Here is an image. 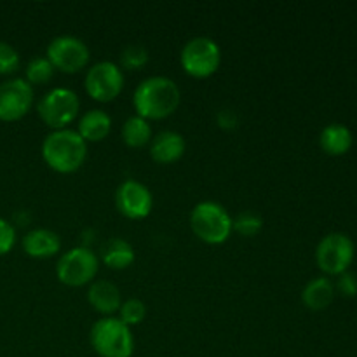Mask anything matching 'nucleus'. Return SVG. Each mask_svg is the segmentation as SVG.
Masks as SVG:
<instances>
[{
  "label": "nucleus",
  "mask_w": 357,
  "mask_h": 357,
  "mask_svg": "<svg viewBox=\"0 0 357 357\" xmlns=\"http://www.w3.org/2000/svg\"><path fill=\"white\" fill-rule=\"evenodd\" d=\"M54 66L49 61L45 56H37V58L31 59L26 65V70H24V75H26V82L30 84H45L52 79L54 75Z\"/></svg>",
  "instance_id": "obj_21"
},
{
  "label": "nucleus",
  "mask_w": 357,
  "mask_h": 357,
  "mask_svg": "<svg viewBox=\"0 0 357 357\" xmlns=\"http://www.w3.org/2000/svg\"><path fill=\"white\" fill-rule=\"evenodd\" d=\"M356 246L344 232H331L319 241L316 248V261L328 275H340L349 271L354 260Z\"/></svg>",
  "instance_id": "obj_6"
},
{
  "label": "nucleus",
  "mask_w": 357,
  "mask_h": 357,
  "mask_svg": "<svg viewBox=\"0 0 357 357\" xmlns=\"http://www.w3.org/2000/svg\"><path fill=\"white\" fill-rule=\"evenodd\" d=\"M150 138H152V129H150L149 121L139 115H132L122 126V139L126 145L139 149V146H145Z\"/></svg>",
  "instance_id": "obj_20"
},
{
  "label": "nucleus",
  "mask_w": 357,
  "mask_h": 357,
  "mask_svg": "<svg viewBox=\"0 0 357 357\" xmlns=\"http://www.w3.org/2000/svg\"><path fill=\"white\" fill-rule=\"evenodd\" d=\"M150 54L143 45L129 44L121 52V65L126 70H138L149 63Z\"/></svg>",
  "instance_id": "obj_23"
},
{
  "label": "nucleus",
  "mask_w": 357,
  "mask_h": 357,
  "mask_svg": "<svg viewBox=\"0 0 357 357\" xmlns=\"http://www.w3.org/2000/svg\"><path fill=\"white\" fill-rule=\"evenodd\" d=\"M45 58L52 63L54 68L66 73H75L89 61V47L82 38L73 35H59L49 42Z\"/></svg>",
  "instance_id": "obj_9"
},
{
  "label": "nucleus",
  "mask_w": 357,
  "mask_h": 357,
  "mask_svg": "<svg viewBox=\"0 0 357 357\" xmlns=\"http://www.w3.org/2000/svg\"><path fill=\"white\" fill-rule=\"evenodd\" d=\"M112 129V119L105 110L94 108L86 112L79 121V132L86 142H101L108 136Z\"/></svg>",
  "instance_id": "obj_17"
},
{
  "label": "nucleus",
  "mask_w": 357,
  "mask_h": 357,
  "mask_svg": "<svg viewBox=\"0 0 357 357\" xmlns=\"http://www.w3.org/2000/svg\"><path fill=\"white\" fill-rule=\"evenodd\" d=\"M124 87V73L114 61H98L87 70L86 91L93 100L112 101Z\"/></svg>",
  "instance_id": "obj_10"
},
{
  "label": "nucleus",
  "mask_w": 357,
  "mask_h": 357,
  "mask_svg": "<svg viewBox=\"0 0 357 357\" xmlns=\"http://www.w3.org/2000/svg\"><path fill=\"white\" fill-rule=\"evenodd\" d=\"M58 279L66 286L79 288L87 284L98 274V258L89 248H72L59 258L56 265Z\"/></svg>",
  "instance_id": "obj_8"
},
{
  "label": "nucleus",
  "mask_w": 357,
  "mask_h": 357,
  "mask_svg": "<svg viewBox=\"0 0 357 357\" xmlns=\"http://www.w3.org/2000/svg\"><path fill=\"white\" fill-rule=\"evenodd\" d=\"M337 289L344 296H356L357 295V275L354 272H344L338 275Z\"/></svg>",
  "instance_id": "obj_27"
},
{
  "label": "nucleus",
  "mask_w": 357,
  "mask_h": 357,
  "mask_svg": "<svg viewBox=\"0 0 357 357\" xmlns=\"http://www.w3.org/2000/svg\"><path fill=\"white\" fill-rule=\"evenodd\" d=\"M180 100L181 94L174 80L164 75H153L142 80L136 87L132 105L139 117L146 121L149 119L159 121V119L169 117L178 108Z\"/></svg>",
  "instance_id": "obj_1"
},
{
  "label": "nucleus",
  "mask_w": 357,
  "mask_h": 357,
  "mask_svg": "<svg viewBox=\"0 0 357 357\" xmlns=\"http://www.w3.org/2000/svg\"><path fill=\"white\" fill-rule=\"evenodd\" d=\"M20 52L9 44L0 40V75H10L20 68Z\"/></svg>",
  "instance_id": "obj_25"
},
{
  "label": "nucleus",
  "mask_w": 357,
  "mask_h": 357,
  "mask_svg": "<svg viewBox=\"0 0 357 357\" xmlns=\"http://www.w3.org/2000/svg\"><path fill=\"white\" fill-rule=\"evenodd\" d=\"M335 298V284L328 278H316L305 284L302 300L310 310H324Z\"/></svg>",
  "instance_id": "obj_18"
},
{
  "label": "nucleus",
  "mask_w": 357,
  "mask_h": 357,
  "mask_svg": "<svg viewBox=\"0 0 357 357\" xmlns=\"http://www.w3.org/2000/svg\"><path fill=\"white\" fill-rule=\"evenodd\" d=\"M87 155V143L73 129H54L42 143V157L58 173H75Z\"/></svg>",
  "instance_id": "obj_2"
},
{
  "label": "nucleus",
  "mask_w": 357,
  "mask_h": 357,
  "mask_svg": "<svg viewBox=\"0 0 357 357\" xmlns=\"http://www.w3.org/2000/svg\"><path fill=\"white\" fill-rule=\"evenodd\" d=\"M87 300L94 310L107 316L117 312L122 305L121 291L110 281H94L87 291Z\"/></svg>",
  "instance_id": "obj_15"
},
{
  "label": "nucleus",
  "mask_w": 357,
  "mask_h": 357,
  "mask_svg": "<svg viewBox=\"0 0 357 357\" xmlns=\"http://www.w3.org/2000/svg\"><path fill=\"white\" fill-rule=\"evenodd\" d=\"M61 248V239L49 229L30 230L23 237V250L31 258H49Z\"/></svg>",
  "instance_id": "obj_14"
},
{
  "label": "nucleus",
  "mask_w": 357,
  "mask_h": 357,
  "mask_svg": "<svg viewBox=\"0 0 357 357\" xmlns=\"http://www.w3.org/2000/svg\"><path fill=\"white\" fill-rule=\"evenodd\" d=\"M115 204L126 218H146L153 206L152 192L139 181L126 180L119 185L117 192H115Z\"/></svg>",
  "instance_id": "obj_12"
},
{
  "label": "nucleus",
  "mask_w": 357,
  "mask_h": 357,
  "mask_svg": "<svg viewBox=\"0 0 357 357\" xmlns=\"http://www.w3.org/2000/svg\"><path fill=\"white\" fill-rule=\"evenodd\" d=\"M261 227H264V220H261L257 213L251 211L239 213V215L232 220V230H236L237 234H241V236L244 237L257 236L261 230Z\"/></svg>",
  "instance_id": "obj_22"
},
{
  "label": "nucleus",
  "mask_w": 357,
  "mask_h": 357,
  "mask_svg": "<svg viewBox=\"0 0 357 357\" xmlns=\"http://www.w3.org/2000/svg\"><path fill=\"white\" fill-rule=\"evenodd\" d=\"M16 243V230L7 220L0 218V257L9 253Z\"/></svg>",
  "instance_id": "obj_26"
},
{
  "label": "nucleus",
  "mask_w": 357,
  "mask_h": 357,
  "mask_svg": "<svg viewBox=\"0 0 357 357\" xmlns=\"http://www.w3.org/2000/svg\"><path fill=\"white\" fill-rule=\"evenodd\" d=\"M121 317L119 319L126 324V326H135V324H139L146 316V307L142 300L138 298H129L126 302H122L121 309Z\"/></svg>",
  "instance_id": "obj_24"
},
{
  "label": "nucleus",
  "mask_w": 357,
  "mask_h": 357,
  "mask_svg": "<svg viewBox=\"0 0 357 357\" xmlns=\"http://www.w3.org/2000/svg\"><path fill=\"white\" fill-rule=\"evenodd\" d=\"M135 250H132L131 244L124 239H110L103 246L101 251V260L107 267L115 268V271H122V268H128L129 265H132L135 261Z\"/></svg>",
  "instance_id": "obj_19"
},
{
  "label": "nucleus",
  "mask_w": 357,
  "mask_h": 357,
  "mask_svg": "<svg viewBox=\"0 0 357 357\" xmlns=\"http://www.w3.org/2000/svg\"><path fill=\"white\" fill-rule=\"evenodd\" d=\"M89 340L101 357H131L135 352V338L131 330L117 317H103L91 328Z\"/></svg>",
  "instance_id": "obj_3"
},
{
  "label": "nucleus",
  "mask_w": 357,
  "mask_h": 357,
  "mask_svg": "<svg viewBox=\"0 0 357 357\" xmlns=\"http://www.w3.org/2000/svg\"><path fill=\"white\" fill-rule=\"evenodd\" d=\"M185 153V139L176 131H162L150 143V155L155 162L171 164Z\"/></svg>",
  "instance_id": "obj_13"
},
{
  "label": "nucleus",
  "mask_w": 357,
  "mask_h": 357,
  "mask_svg": "<svg viewBox=\"0 0 357 357\" xmlns=\"http://www.w3.org/2000/svg\"><path fill=\"white\" fill-rule=\"evenodd\" d=\"M80 100L75 91L54 87L40 98L37 112L42 121L52 129H65L79 115Z\"/></svg>",
  "instance_id": "obj_5"
},
{
  "label": "nucleus",
  "mask_w": 357,
  "mask_h": 357,
  "mask_svg": "<svg viewBox=\"0 0 357 357\" xmlns=\"http://www.w3.org/2000/svg\"><path fill=\"white\" fill-rule=\"evenodd\" d=\"M192 232L208 244H222L232 234V216L215 201L199 202L190 213Z\"/></svg>",
  "instance_id": "obj_4"
},
{
  "label": "nucleus",
  "mask_w": 357,
  "mask_h": 357,
  "mask_svg": "<svg viewBox=\"0 0 357 357\" xmlns=\"http://www.w3.org/2000/svg\"><path fill=\"white\" fill-rule=\"evenodd\" d=\"M352 142H354L352 131L340 122L328 124L319 136L321 149L330 155H344L352 146Z\"/></svg>",
  "instance_id": "obj_16"
},
{
  "label": "nucleus",
  "mask_w": 357,
  "mask_h": 357,
  "mask_svg": "<svg viewBox=\"0 0 357 357\" xmlns=\"http://www.w3.org/2000/svg\"><path fill=\"white\" fill-rule=\"evenodd\" d=\"M33 105V87L24 79H9L0 84V121H20Z\"/></svg>",
  "instance_id": "obj_11"
},
{
  "label": "nucleus",
  "mask_w": 357,
  "mask_h": 357,
  "mask_svg": "<svg viewBox=\"0 0 357 357\" xmlns=\"http://www.w3.org/2000/svg\"><path fill=\"white\" fill-rule=\"evenodd\" d=\"M180 61L188 75L204 79L218 70L220 61H222V51L213 38L194 37L181 49Z\"/></svg>",
  "instance_id": "obj_7"
}]
</instances>
